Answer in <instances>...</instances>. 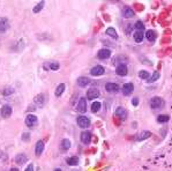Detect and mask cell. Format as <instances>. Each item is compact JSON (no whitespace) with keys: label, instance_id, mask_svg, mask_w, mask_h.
Here are the masks:
<instances>
[{"label":"cell","instance_id":"obj_19","mask_svg":"<svg viewBox=\"0 0 172 171\" xmlns=\"http://www.w3.org/2000/svg\"><path fill=\"white\" fill-rule=\"evenodd\" d=\"M123 16L125 19H131V17L134 16V11L132 8H129V7H125L124 11H123Z\"/></svg>","mask_w":172,"mask_h":171},{"label":"cell","instance_id":"obj_32","mask_svg":"<svg viewBox=\"0 0 172 171\" xmlns=\"http://www.w3.org/2000/svg\"><path fill=\"white\" fill-rule=\"evenodd\" d=\"M134 27L137 29V31H142L143 29H145V24L142 23V21H136L135 24H134Z\"/></svg>","mask_w":172,"mask_h":171},{"label":"cell","instance_id":"obj_26","mask_svg":"<svg viewBox=\"0 0 172 171\" xmlns=\"http://www.w3.org/2000/svg\"><path fill=\"white\" fill-rule=\"evenodd\" d=\"M13 93H14V89H13L12 87H9V85H7V87H4L3 90H1V94H3L4 96H8V95H11V94H13Z\"/></svg>","mask_w":172,"mask_h":171},{"label":"cell","instance_id":"obj_25","mask_svg":"<svg viewBox=\"0 0 172 171\" xmlns=\"http://www.w3.org/2000/svg\"><path fill=\"white\" fill-rule=\"evenodd\" d=\"M60 147H61L63 150H68V149L71 148V141H69L68 139H64V140L61 141Z\"/></svg>","mask_w":172,"mask_h":171},{"label":"cell","instance_id":"obj_22","mask_svg":"<svg viewBox=\"0 0 172 171\" xmlns=\"http://www.w3.org/2000/svg\"><path fill=\"white\" fill-rule=\"evenodd\" d=\"M9 28V23L7 19H1L0 20V31H6Z\"/></svg>","mask_w":172,"mask_h":171},{"label":"cell","instance_id":"obj_29","mask_svg":"<svg viewBox=\"0 0 172 171\" xmlns=\"http://www.w3.org/2000/svg\"><path fill=\"white\" fill-rule=\"evenodd\" d=\"M106 34L113 38H118V35H117V31L113 29V28H107L106 29Z\"/></svg>","mask_w":172,"mask_h":171},{"label":"cell","instance_id":"obj_17","mask_svg":"<svg viewBox=\"0 0 172 171\" xmlns=\"http://www.w3.org/2000/svg\"><path fill=\"white\" fill-rule=\"evenodd\" d=\"M27 161H28V157H27L24 154H17L16 157H15V162H16L17 164H20V165L27 163Z\"/></svg>","mask_w":172,"mask_h":171},{"label":"cell","instance_id":"obj_18","mask_svg":"<svg viewBox=\"0 0 172 171\" xmlns=\"http://www.w3.org/2000/svg\"><path fill=\"white\" fill-rule=\"evenodd\" d=\"M150 136H151V133H150L149 131H143V132H141V133L137 135L136 140H137V141H143V140H146V139H148V138H150Z\"/></svg>","mask_w":172,"mask_h":171},{"label":"cell","instance_id":"obj_27","mask_svg":"<svg viewBox=\"0 0 172 171\" xmlns=\"http://www.w3.org/2000/svg\"><path fill=\"white\" fill-rule=\"evenodd\" d=\"M99 109H101V102H98V101L94 102L93 105H91V112H93V113H96V112L99 111Z\"/></svg>","mask_w":172,"mask_h":171},{"label":"cell","instance_id":"obj_24","mask_svg":"<svg viewBox=\"0 0 172 171\" xmlns=\"http://www.w3.org/2000/svg\"><path fill=\"white\" fill-rule=\"evenodd\" d=\"M66 162H67V164H68V165H72V166L77 165V164H79V157H77V156L68 157V158L66 160Z\"/></svg>","mask_w":172,"mask_h":171},{"label":"cell","instance_id":"obj_10","mask_svg":"<svg viewBox=\"0 0 172 171\" xmlns=\"http://www.w3.org/2000/svg\"><path fill=\"white\" fill-rule=\"evenodd\" d=\"M99 96V90L97 88H90L87 92V98L90 101H94L95 98H97Z\"/></svg>","mask_w":172,"mask_h":171},{"label":"cell","instance_id":"obj_8","mask_svg":"<svg viewBox=\"0 0 172 171\" xmlns=\"http://www.w3.org/2000/svg\"><path fill=\"white\" fill-rule=\"evenodd\" d=\"M12 112H13V109L8 104H5L1 108V116H3V118H9L11 115H12Z\"/></svg>","mask_w":172,"mask_h":171},{"label":"cell","instance_id":"obj_31","mask_svg":"<svg viewBox=\"0 0 172 171\" xmlns=\"http://www.w3.org/2000/svg\"><path fill=\"white\" fill-rule=\"evenodd\" d=\"M43 7H44V1H41L39 4H37L35 7H34V13H39L42 9H43Z\"/></svg>","mask_w":172,"mask_h":171},{"label":"cell","instance_id":"obj_34","mask_svg":"<svg viewBox=\"0 0 172 171\" xmlns=\"http://www.w3.org/2000/svg\"><path fill=\"white\" fill-rule=\"evenodd\" d=\"M158 77H159V72L156 71V72L153 74V76H151V79H150L149 81H150V82H155L156 80H158Z\"/></svg>","mask_w":172,"mask_h":171},{"label":"cell","instance_id":"obj_20","mask_svg":"<svg viewBox=\"0 0 172 171\" xmlns=\"http://www.w3.org/2000/svg\"><path fill=\"white\" fill-rule=\"evenodd\" d=\"M65 84L64 83H60V84H58L57 85V88H55V92H54V95L57 96V97H59V96H61L63 95V93L65 92Z\"/></svg>","mask_w":172,"mask_h":171},{"label":"cell","instance_id":"obj_42","mask_svg":"<svg viewBox=\"0 0 172 171\" xmlns=\"http://www.w3.org/2000/svg\"><path fill=\"white\" fill-rule=\"evenodd\" d=\"M54 171H61V170H60V169H55Z\"/></svg>","mask_w":172,"mask_h":171},{"label":"cell","instance_id":"obj_36","mask_svg":"<svg viewBox=\"0 0 172 171\" xmlns=\"http://www.w3.org/2000/svg\"><path fill=\"white\" fill-rule=\"evenodd\" d=\"M24 171H34V164L31 163V164H29L27 168H25V170Z\"/></svg>","mask_w":172,"mask_h":171},{"label":"cell","instance_id":"obj_28","mask_svg":"<svg viewBox=\"0 0 172 171\" xmlns=\"http://www.w3.org/2000/svg\"><path fill=\"white\" fill-rule=\"evenodd\" d=\"M170 120V116H167V115H159L158 117H157V122L158 123H167Z\"/></svg>","mask_w":172,"mask_h":171},{"label":"cell","instance_id":"obj_13","mask_svg":"<svg viewBox=\"0 0 172 171\" xmlns=\"http://www.w3.org/2000/svg\"><path fill=\"white\" fill-rule=\"evenodd\" d=\"M116 73H117L119 76H125V75H127V73H128V68H127V66H126V65L121 64V65L117 66V68H116Z\"/></svg>","mask_w":172,"mask_h":171},{"label":"cell","instance_id":"obj_7","mask_svg":"<svg viewBox=\"0 0 172 171\" xmlns=\"http://www.w3.org/2000/svg\"><path fill=\"white\" fill-rule=\"evenodd\" d=\"M76 110L80 112V113H84L87 112V100L84 97H81L79 103H77V106H76Z\"/></svg>","mask_w":172,"mask_h":171},{"label":"cell","instance_id":"obj_23","mask_svg":"<svg viewBox=\"0 0 172 171\" xmlns=\"http://www.w3.org/2000/svg\"><path fill=\"white\" fill-rule=\"evenodd\" d=\"M146 37L149 42H155L156 41V33L154 30H148L146 33Z\"/></svg>","mask_w":172,"mask_h":171},{"label":"cell","instance_id":"obj_33","mask_svg":"<svg viewBox=\"0 0 172 171\" xmlns=\"http://www.w3.org/2000/svg\"><path fill=\"white\" fill-rule=\"evenodd\" d=\"M139 77L142 79V80H146V79L149 77V73L147 71H140L139 72Z\"/></svg>","mask_w":172,"mask_h":171},{"label":"cell","instance_id":"obj_3","mask_svg":"<svg viewBox=\"0 0 172 171\" xmlns=\"http://www.w3.org/2000/svg\"><path fill=\"white\" fill-rule=\"evenodd\" d=\"M76 122H77L79 127H81V128H87L90 126V119L85 116H80Z\"/></svg>","mask_w":172,"mask_h":171},{"label":"cell","instance_id":"obj_9","mask_svg":"<svg viewBox=\"0 0 172 171\" xmlns=\"http://www.w3.org/2000/svg\"><path fill=\"white\" fill-rule=\"evenodd\" d=\"M104 72H105L104 67H103V66H101V65H97V66H95V67H93V68H91L90 74H91L93 76H101V75H103V74H104Z\"/></svg>","mask_w":172,"mask_h":171},{"label":"cell","instance_id":"obj_11","mask_svg":"<svg viewBox=\"0 0 172 171\" xmlns=\"http://www.w3.org/2000/svg\"><path fill=\"white\" fill-rule=\"evenodd\" d=\"M121 90H123V94L125 96H129L133 93V90H134V85H133V83H125L123 85V89Z\"/></svg>","mask_w":172,"mask_h":171},{"label":"cell","instance_id":"obj_4","mask_svg":"<svg viewBox=\"0 0 172 171\" xmlns=\"http://www.w3.org/2000/svg\"><path fill=\"white\" fill-rule=\"evenodd\" d=\"M163 104H164V101H163V98L159 97V96H154V97L150 100V108H153V109H158V108H161Z\"/></svg>","mask_w":172,"mask_h":171},{"label":"cell","instance_id":"obj_12","mask_svg":"<svg viewBox=\"0 0 172 171\" xmlns=\"http://www.w3.org/2000/svg\"><path fill=\"white\" fill-rule=\"evenodd\" d=\"M97 55H98L99 59H107V58H110V57H111V51L109 49H101L98 51Z\"/></svg>","mask_w":172,"mask_h":171},{"label":"cell","instance_id":"obj_1","mask_svg":"<svg viewBox=\"0 0 172 171\" xmlns=\"http://www.w3.org/2000/svg\"><path fill=\"white\" fill-rule=\"evenodd\" d=\"M24 123H25V125H27L28 127H34V126H36V125H37L38 119H37V117H36L35 115L30 113V115H28V116L25 117Z\"/></svg>","mask_w":172,"mask_h":171},{"label":"cell","instance_id":"obj_5","mask_svg":"<svg viewBox=\"0 0 172 171\" xmlns=\"http://www.w3.org/2000/svg\"><path fill=\"white\" fill-rule=\"evenodd\" d=\"M127 115H128V112H127L126 109H124L123 106L117 108V110H116V117H118L120 120H126L127 119Z\"/></svg>","mask_w":172,"mask_h":171},{"label":"cell","instance_id":"obj_37","mask_svg":"<svg viewBox=\"0 0 172 171\" xmlns=\"http://www.w3.org/2000/svg\"><path fill=\"white\" fill-rule=\"evenodd\" d=\"M132 104H133L134 106H137V105H139V100H137L136 97H134V98L132 100Z\"/></svg>","mask_w":172,"mask_h":171},{"label":"cell","instance_id":"obj_30","mask_svg":"<svg viewBox=\"0 0 172 171\" xmlns=\"http://www.w3.org/2000/svg\"><path fill=\"white\" fill-rule=\"evenodd\" d=\"M49 68L51 71H58L59 69V63L58 61H52L49 64Z\"/></svg>","mask_w":172,"mask_h":171},{"label":"cell","instance_id":"obj_40","mask_svg":"<svg viewBox=\"0 0 172 171\" xmlns=\"http://www.w3.org/2000/svg\"><path fill=\"white\" fill-rule=\"evenodd\" d=\"M36 110V108L34 106V105H31V106H29V109H28V111H35Z\"/></svg>","mask_w":172,"mask_h":171},{"label":"cell","instance_id":"obj_39","mask_svg":"<svg viewBox=\"0 0 172 171\" xmlns=\"http://www.w3.org/2000/svg\"><path fill=\"white\" fill-rule=\"evenodd\" d=\"M126 24H127V28H126V33H128V34H129V33H131V28L133 27V24H132V23H126Z\"/></svg>","mask_w":172,"mask_h":171},{"label":"cell","instance_id":"obj_21","mask_svg":"<svg viewBox=\"0 0 172 171\" xmlns=\"http://www.w3.org/2000/svg\"><path fill=\"white\" fill-rule=\"evenodd\" d=\"M133 37L136 43H141L143 41V38H145V34H143V31H135L133 34Z\"/></svg>","mask_w":172,"mask_h":171},{"label":"cell","instance_id":"obj_6","mask_svg":"<svg viewBox=\"0 0 172 171\" xmlns=\"http://www.w3.org/2000/svg\"><path fill=\"white\" fill-rule=\"evenodd\" d=\"M105 89H106V92H109L111 94H117L120 90L119 85L117 83H112V82H109L105 84Z\"/></svg>","mask_w":172,"mask_h":171},{"label":"cell","instance_id":"obj_35","mask_svg":"<svg viewBox=\"0 0 172 171\" xmlns=\"http://www.w3.org/2000/svg\"><path fill=\"white\" fill-rule=\"evenodd\" d=\"M30 139V134L29 133H23V135H22V140L23 141H28Z\"/></svg>","mask_w":172,"mask_h":171},{"label":"cell","instance_id":"obj_38","mask_svg":"<svg viewBox=\"0 0 172 171\" xmlns=\"http://www.w3.org/2000/svg\"><path fill=\"white\" fill-rule=\"evenodd\" d=\"M113 123L119 126V125H120V120H119V118H118V117H113Z\"/></svg>","mask_w":172,"mask_h":171},{"label":"cell","instance_id":"obj_15","mask_svg":"<svg viewBox=\"0 0 172 171\" xmlns=\"http://www.w3.org/2000/svg\"><path fill=\"white\" fill-rule=\"evenodd\" d=\"M34 102H35L38 106H43L44 103H45V95H44V94H38V95H36L35 98H34Z\"/></svg>","mask_w":172,"mask_h":171},{"label":"cell","instance_id":"obj_14","mask_svg":"<svg viewBox=\"0 0 172 171\" xmlns=\"http://www.w3.org/2000/svg\"><path fill=\"white\" fill-rule=\"evenodd\" d=\"M44 147H45L44 141H42V140L37 141L36 148H35V154H36V156H41V155H42V153L44 152Z\"/></svg>","mask_w":172,"mask_h":171},{"label":"cell","instance_id":"obj_41","mask_svg":"<svg viewBox=\"0 0 172 171\" xmlns=\"http://www.w3.org/2000/svg\"><path fill=\"white\" fill-rule=\"evenodd\" d=\"M9 171H19V169H17V168H11Z\"/></svg>","mask_w":172,"mask_h":171},{"label":"cell","instance_id":"obj_16","mask_svg":"<svg viewBox=\"0 0 172 171\" xmlns=\"http://www.w3.org/2000/svg\"><path fill=\"white\" fill-rule=\"evenodd\" d=\"M89 83H90V80L85 76H80L77 79V85H80V87H87Z\"/></svg>","mask_w":172,"mask_h":171},{"label":"cell","instance_id":"obj_2","mask_svg":"<svg viewBox=\"0 0 172 171\" xmlns=\"http://www.w3.org/2000/svg\"><path fill=\"white\" fill-rule=\"evenodd\" d=\"M91 138H93V134L91 132L89 131H83L81 132V135H80V139H81V142L84 145H89L90 141H91Z\"/></svg>","mask_w":172,"mask_h":171}]
</instances>
